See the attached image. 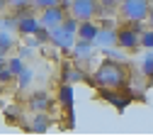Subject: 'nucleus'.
<instances>
[{"mask_svg":"<svg viewBox=\"0 0 153 139\" xmlns=\"http://www.w3.org/2000/svg\"><path fill=\"white\" fill-rule=\"evenodd\" d=\"M126 68H124V61H117V59H105V61L95 68L90 81L95 83V88L100 90H122L126 86Z\"/></svg>","mask_w":153,"mask_h":139,"instance_id":"1","label":"nucleus"},{"mask_svg":"<svg viewBox=\"0 0 153 139\" xmlns=\"http://www.w3.org/2000/svg\"><path fill=\"white\" fill-rule=\"evenodd\" d=\"M151 0H122L119 3V15L126 22H146L151 12Z\"/></svg>","mask_w":153,"mask_h":139,"instance_id":"2","label":"nucleus"},{"mask_svg":"<svg viewBox=\"0 0 153 139\" xmlns=\"http://www.w3.org/2000/svg\"><path fill=\"white\" fill-rule=\"evenodd\" d=\"M102 12V3L100 0H71V8H68V15H73L75 20H97Z\"/></svg>","mask_w":153,"mask_h":139,"instance_id":"3","label":"nucleus"},{"mask_svg":"<svg viewBox=\"0 0 153 139\" xmlns=\"http://www.w3.org/2000/svg\"><path fill=\"white\" fill-rule=\"evenodd\" d=\"M117 49H122L126 54H136L141 49V34L134 29L129 22L117 29Z\"/></svg>","mask_w":153,"mask_h":139,"instance_id":"4","label":"nucleus"},{"mask_svg":"<svg viewBox=\"0 0 153 139\" xmlns=\"http://www.w3.org/2000/svg\"><path fill=\"white\" fill-rule=\"evenodd\" d=\"M75 39H78V34L68 32L63 25L49 27V42H51L56 49H61V51H71V49L75 47Z\"/></svg>","mask_w":153,"mask_h":139,"instance_id":"5","label":"nucleus"},{"mask_svg":"<svg viewBox=\"0 0 153 139\" xmlns=\"http://www.w3.org/2000/svg\"><path fill=\"white\" fill-rule=\"evenodd\" d=\"M15 17H17V32L25 34V37H34L36 29L42 27V20L34 12H22V15H15Z\"/></svg>","mask_w":153,"mask_h":139,"instance_id":"6","label":"nucleus"},{"mask_svg":"<svg viewBox=\"0 0 153 139\" xmlns=\"http://www.w3.org/2000/svg\"><path fill=\"white\" fill-rule=\"evenodd\" d=\"M68 17V10L63 5H56V8H46L42 10L39 20H42V25L44 27H56V25H63V20Z\"/></svg>","mask_w":153,"mask_h":139,"instance_id":"7","label":"nucleus"},{"mask_svg":"<svg viewBox=\"0 0 153 139\" xmlns=\"http://www.w3.org/2000/svg\"><path fill=\"white\" fill-rule=\"evenodd\" d=\"M95 44H97V49L117 47V27H114L112 22H105L100 27V34H97V39H95Z\"/></svg>","mask_w":153,"mask_h":139,"instance_id":"8","label":"nucleus"},{"mask_svg":"<svg viewBox=\"0 0 153 139\" xmlns=\"http://www.w3.org/2000/svg\"><path fill=\"white\" fill-rule=\"evenodd\" d=\"M97 49V44L95 42H90V39H75V47L71 49V54H73V59L75 61H83V59H90L92 56V51Z\"/></svg>","mask_w":153,"mask_h":139,"instance_id":"9","label":"nucleus"},{"mask_svg":"<svg viewBox=\"0 0 153 139\" xmlns=\"http://www.w3.org/2000/svg\"><path fill=\"white\" fill-rule=\"evenodd\" d=\"M61 81H66V83H83V81H88V73H85L78 64H63Z\"/></svg>","mask_w":153,"mask_h":139,"instance_id":"10","label":"nucleus"},{"mask_svg":"<svg viewBox=\"0 0 153 139\" xmlns=\"http://www.w3.org/2000/svg\"><path fill=\"white\" fill-rule=\"evenodd\" d=\"M102 98H105L109 105H114L119 112H124L126 105H131V95H124L119 90H102Z\"/></svg>","mask_w":153,"mask_h":139,"instance_id":"11","label":"nucleus"},{"mask_svg":"<svg viewBox=\"0 0 153 139\" xmlns=\"http://www.w3.org/2000/svg\"><path fill=\"white\" fill-rule=\"evenodd\" d=\"M27 105H29V110H32V112H46V110H49V105H51V98H49L44 90H36V93H32V95H29Z\"/></svg>","mask_w":153,"mask_h":139,"instance_id":"12","label":"nucleus"},{"mask_svg":"<svg viewBox=\"0 0 153 139\" xmlns=\"http://www.w3.org/2000/svg\"><path fill=\"white\" fill-rule=\"evenodd\" d=\"M56 98H59V103H61L66 110H73V103H75V90H73V83H66V81H61V86H59V93H56Z\"/></svg>","mask_w":153,"mask_h":139,"instance_id":"13","label":"nucleus"},{"mask_svg":"<svg viewBox=\"0 0 153 139\" xmlns=\"http://www.w3.org/2000/svg\"><path fill=\"white\" fill-rule=\"evenodd\" d=\"M100 27H102V25H97L95 20H85V22H80V27H78V37L95 42V39H97V34H100Z\"/></svg>","mask_w":153,"mask_h":139,"instance_id":"14","label":"nucleus"},{"mask_svg":"<svg viewBox=\"0 0 153 139\" xmlns=\"http://www.w3.org/2000/svg\"><path fill=\"white\" fill-rule=\"evenodd\" d=\"M29 125H32V127H29L32 132H39V134H42V132L49 129L51 120H49V115H46V112H34V117H32V122H29Z\"/></svg>","mask_w":153,"mask_h":139,"instance_id":"15","label":"nucleus"},{"mask_svg":"<svg viewBox=\"0 0 153 139\" xmlns=\"http://www.w3.org/2000/svg\"><path fill=\"white\" fill-rule=\"evenodd\" d=\"M7 68H10V71L15 73V78H17V76L27 68V66H25V59H22L20 54H17V56H10V59H7Z\"/></svg>","mask_w":153,"mask_h":139,"instance_id":"16","label":"nucleus"},{"mask_svg":"<svg viewBox=\"0 0 153 139\" xmlns=\"http://www.w3.org/2000/svg\"><path fill=\"white\" fill-rule=\"evenodd\" d=\"M32 81H34V71H32V68H25L20 76L15 78V83H17V88H20V90H25L27 86H32Z\"/></svg>","mask_w":153,"mask_h":139,"instance_id":"17","label":"nucleus"},{"mask_svg":"<svg viewBox=\"0 0 153 139\" xmlns=\"http://www.w3.org/2000/svg\"><path fill=\"white\" fill-rule=\"evenodd\" d=\"M15 47V37L12 32H0V54H7Z\"/></svg>","mask_w":153,"mask_h":139,"instance_id":"18","label":"nucleus"},{"mask_svg":"<svg viewBox=\"0 0 153 139\" xmlns=\"http://www.w3.org/2000/svg\"><path fill=\"white\" fill-rule=\"evenodd\" d=\"M17 29V17L15 15H0V32H12Z\"/></svg>","mask_w":153,"mask_h":139,"instance_id":"19","label":"nucleus"},{"mask_svg":"<svg viewBox=\"0 0 153 139\" xmlns=\"http://www.w3.org/2000/svg\"><path fill=\"white\" fill-rule=\"evenodd\" d=\"M141 76L143 78H148V76H153V51H148L146 56H143V61H141Z\"/></svg>","mask_w":153,"mask_h":139,"instance_id":"20","label":"nucleus"},{"mask_svg":"<svg viewBox=\"0 0 153 139\" xmlns=\"http://www.w3.org/2000/svg\"><path fill=\"white\" fill-rule=\"evenodd\" d=\"M141 49H148V51L153 49V27L141 32Z\"/></svg>","mask_w":153,"mask_h":139,"instance_id":"21","label":"nucleus"},{"mask_svg":"<svg viewBox=\"0 0 153 139\" xmlns=\"http://www.w3.org/2000/svg\"><path fill=\"white\" fill-rule=\"evenodd\" d=\"M61 5V0H32V8L36 10H46V8H56Z\"/></svg>","mask_w":153,"mask_h":139,"instance_id":"22","label":"nucleus"},{"mask_svg":"<svg viewBox=\"0 0 153 139\" xmlns=\"http://www.w3.org/2000/svg\"><path fill=\"white\" fill-rule=\"evenodd\" d=\"M34 39H36V47H39V44H46L49 42V27H39V29H36V34H34Z\"/></svg>","mask_w":153,"mask_h":139,"instance_id":"23","label":"nucleus"},{"mask_svg":"<svg viewBox=\"0 0 153 139\" xmlns=\"http://www.w3.org/2000/svg\"><path fill=\"white\" fill-rule=\"evenodd\" d=\"M7 5L12 8V12H17V10H25V8H32V0H7Z\"/></svg>","mask_w":153,"mask_h":139,"instance_id":"24","label":"nucleus"},{"mask_svg":"<svg viewBox=\"0 0 153 139\" xmlns=\"http://www.w3.org/2000/svg\"><path fill=\"white\" fill-rule=\"evenodd\" d=\"M10 81H15V73H12V71L5 66L3 71H0V83H10Z\"/></svg>","mask_w":153,"mask_h":139,"instance_id":"25","label":"nucleus"},{"mask_svg":"<svg viewBox=\"0 0 153 139\" xmlns=\"http://www.w3.org/2000/svg\"><path fill=\"white\" fill-rule=\"evenodd\" d=\"M5 115L10 117V120H12V117H20V110H17V107H12V105H10V107H5Z\"/></svg>","mask_w":153,"mask_h":139,"instance_id":"26","label":"nucleus"},{"mask_svg":"<svg viewBox=\"0 0 153 139\" xmlns=\"http://www.w3.org/2000/svg\"><path fill=\"white\" fill-rule=\"evenodd\" d=\"M20 56H22V59H27V56H32V44H25V47L20 49Z\"/></svg>","mask_w":153,"mask_h":139,"instance_id":"27","label":"nucleus"},{"mask_svg":"<svg viewBox=\"0 0 153 139\" xmlns=\"http://www.w3.org/2000/svg\"><path fill=\"white\" fill-rule=\"evenodd\" d=\"M100 3H102V8H117L122 0H100Z\"/></svg>","mask_w":153,"mask_h":139,"instance_id":"28","label":"nucleus"},{"mask_svg":"<svg viewBox=\"0 0 153 139\" xmlns=\"http://www.w3.org/2000/svg\"><path fill=\"white\" fill-rule=\"evenodd\" d=\"M5 66H7V56H5V54H0V71H3Z\"/></svg>","mask_w":153,"mask_h":139,"instance_id":"29","label":"nucleus"},{"mask_svg":"<svg viewBox=\"0 0 153 139\" xmlns=\"http://www.w3.org/2000/svg\"><path fill=\"white\" fill-rule=\"evenodd\" d=\"M10 5H7V0H0V12H5Z\"/></svg>","mask_w":153,"mask_h":139,"instance_id":"30","label":"nucleus"},{"mask_svg":"<svg viewBox=\"0 0 153 139\" xmlns=\"http://www.w3.org/2000/svg\"><path fill=\"white\" fill-rule=\"evenodd\" d=\"M148 25L153 27V5H151V12H148Z\"/></svg>","mask_w":153,"mask_h":139,"instance_id":"31","label":"nucleus"},{"mask_svg":"<svg viewBox=\"0 0 153 139\" xmlns=\"http://www.w3.org/2000/svg\"><path fill=\"white\" fill-rule=\"evenodd\" d=\"M146 83H148V88H153V76H148V78H146Z\"/></svg>","mask_w":153,"mask_h":139,"instance_id":"32","label":"nucleus"},{"mask_svg":"<svg viewBox=\"0 0 153 139\" xmlns=\"http://www.w3.org/2000/svg\"><path fill=\"white\" fill-rule=\"evenodd\" d=\"M151 51H153V49H151Z\"/></svg>","mask_w":153,"mask_h":139,"instance_id":"33","label":"nucleus"}]
</instances>
